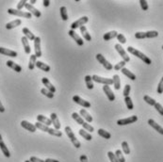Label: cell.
Listing matches in <instances>:
<instances>
[{
  "label": "cell",
  "mask_w": 163,
  "mask_h": 162,
  "mask_svg": "<svg viewBox=\"0 0 163 162\" xmlns=\"http://www.w3.org/2000/svg\"><path fill=\"white\" fill-rule=\"evenodd\" d=\"M127 51H128L130 54H132L133 56H135V57H137V58H139L140 59H142L145 64L150 65V64L152 63V60L147 57V56H145L143 53H142L140 51H139V50H137L136 48H133L132 46H128V47H127Z\"/></svg>",
  "instance_id": "6da1fadb"
},
{
  "label": "cell",
  "mask_w": 163,
  "mask_h": 162,
  "mask_svg": "<svg viewBox=\"0 0 163 162\" xmlns=\"http://www.w3.org/2000/svg\"><path fill=\"white\" fill-rule=\"evenodd\" d=\"M65 133H66V135L68 136V138L70 139V141H71V142L73 143V145L75 147V148H80L81 146V143L80 141H78V139L75 138V134L72 130V128L70 127V126H66L65 127Z\"/></svg>",
  "instance_id": "7a4b0ae2"
},
{
  "label": "cell",
  "mask_w": 163,
  "mask_h": 162,
  "mask_svg": "<svg viewBox=\"0 0 163 162\" xmlns=\"http://www.w3.org/2000/svg\"><path fill=\"white\" fill-rule=\"evenodd\" d=\"M8 13L12 14V15H15V16H19V17H22V18H26V19L32 18V15L29 12H23V10H18L15 9H9Z\"/></svg>",
  "instance_id": "3957f363"
},
{
  "label": "cell",
  "mask_w": 163,
  "mask_h": 162,
  "mask_svg": "<svg viewBox=\"0 0 163 162\" xmlns=\"http://www.w3.org/2000/svg\"><path fill=\"white\" fill-rule=\"evenodd\" d=\"M91 79L92 81H94L96 83H100V84H104V85H112L113 84V81H112V78H107V77H102L99 76L97 75H94L91 76Z\"/></svg>",
  "instance_id": "277c9868"
},
{
  "label": "cell",
  "mask_w": 163,
  "mask_h": 162,
  "mask_svg": "<svg viewBox=\"0 0 163 162\" xmlns=\"http://www.w3.org/2000/svg\"><path fill=\"white\" fill-rule=\"evenodd\" d=\"M96 59L98 60V62L99 63H101L103 66H104V68L106 69V70H107V71H110V70H112L113 69V66H112V64L111 63H110L106 59V58L103 56L102 54H97L96 56Z\"/></svg>",
  "instance_id": "5b68a950"
},
{
  "label": "cell",
  "mask_w": 163,
  "mask_h": 162,
  "mask_svg": "<svg viewBox=\"0 0 163 162\" xmlns=\"http://www.w3.org/2000/svg\"><path fill=\"white\" fill-rule=\"evenodd\" d=\"M88 21H89L88 16H83V17L79 18L78 20H77L75 22H74V23L71 24V29H72V30H75V29H78V27L82 26H84L85 24L88 23Z\"/></svg>",
  "instance_id": "8992f818"
},
{
  "label": "cell",
  "mask_w": 163,
  "mask_h": 162,
  "mask_svg": "<svg viewBox=\"0 0 163 162\" xmlns=\"http://www.w3.org/2000/svg\"><path fill=\"white\" fill-rule=\"evenodd\" d=\"M115 49H116V51L119 53V55L121 56V57L123 58V60L124 61H126V62H129L130 61V58H129V56L127 55V53L126 52V50H124L122 45L120 43H117L115 44Z\"/></svg>",
  "instance_id": "52a82bcc"
},
{
  "label": "cell",
  "mask_w": 163,
  "mask_h": 162,
  "mask_svg": "<svg viewBox=\"0 0 163 162\" xmlns=\"http://www.w3.org/2000/svg\"><path fill=\"white\" fill-rule=\"evenodd\" d=\"M138 121V117L136 115L130 116L128 118H124V119H120L117 121V125H127L130 124H133V122Z\"/></svg>",
  "instance_id": "ba28073f"
},
{
  "label": "cell",
  "mask_w": 163,
  "mask_h": 162,
  "mask_svg": "<svg viewBox=\"0 0 163 162\" xmlns=\"http://www.w3.org/2000/svg\"><path fill=\"white\" fill-rule=\"evenodd\" d=\"M73 101L75 103H77V105L81 106V107H83L84 108H91V103L89 101H86V100L82 99L80 96L78 95H75L73 96Z\"/></svg>",
  "instance_id": "9c48e42d"
},
{
  "label": "cell",
  "mask_w": 163,
  "mask_h": 162,
  "mask_svg": "<svg viewBox=\"0 0 163 162\" xmlns=\"http://www.w3.org/2000/svg\"><path fill=\"white\" fill-rule=\"evenodd\" d=\"M68 34H69V36L71 37L75 43H77V45L82 46L83 44H84V42H83V40H82V38H80V36H79L75 30H72V29H71V30H70V31L68 32Z\"/></svg>",
  "instance_id": "30bf717a"
},
{
  "label": "cell",
  "mask_w": 163,
  "mask_h": 162,
  "mask_svg": "<svg viewBox=\"0 0 163 162\" xmlns=\"http://www.w3.org/2000/svg\"><path fill=\"white\" fill-rule=\"evenodd\" d=\"M34 51L35 56L37 58L42 57V49H41V38L36 37L34 40Z\"/></svg>",
  "instance_id": "8fae6325"
},
{
  "label": "cell",
  "mask_w": 163,
  "mask_h": 162,
  "mask_svg": "<svg viewBox=\"0 0 163 162\" xmlns=\"http://www.w3.org/2000/svg\"><path fill=\"white\" fill-rule=\"evenodd\" d=\"M26 9L29 10V12L31 14V15H34L35 17H37V18H39V17H41L42 16V13H41V12L39 10H37L36 8H34L32 5H30L29 3H26Z\"/></svg>",
  "instance_id": "7c38bea8"
},
{
  "label": "cell",
  "mask_w": 163,
  "mask_h": 162,
  "mask_svg": "<svg viewBox=\"0 0 163 162\" xmlns=\"http://www.w3.org/2000/svg\"><path fill=\"white\" fill-rule=\"evenodd\" d=\"M21 126L23 127V128H25L26 130H28L29 132H32V133H34L37 130L35 125L31 124V122H29L28 121H25V120L21 122Z\"/></svg>",
  "instance_id": "4fadbf2b"
},
{
  "label": "cell",
  "mask_w": 163,
  "mask_h": 162,
  "mask_svg": "<svg viewBox=\"0 0 163 162\" xmlns=\"http://www.w3.org/2000/svg\"><path fill=\"white\" fill-rule=\"evenodd\" d=\"M42 84L45 86V89L46 90H48L49 92H51L52 93H55L56 92V88L53 86L52 83L48 80V78L46 77H42Z\"/></svg>",
  "instance_id": "5bb4252c"
},
{
  "label": "cell",
  "mask_w": 163,
  "mask_h": 162,
  "mask_svg": "<svg viewBox=\"0 0 163 162\" xmlns=\"http://www.w3.org/2000/svg\"><path fill=\"white\" fill-rule=\"evenodd\" d=\"M0 54L3 56H8V57H12V58H16L17 57V52L13 51V50H10L8 48H4V47H0Z\"/></svg>",
  "instance_id": "9a60e30c"
},
{
  "label": "cell",
  "mask_w": 163,
  "mask_h": 162,
  "mask_svg": "<svg viewBox=\"0 0 163 162\" xmlns=\"http://www.w3.org/2000/svg\"><path fill=\"white\" fill-rule=\"evenodd\" d=\"M103 91H104V92L106 93V95H107V99L110 100V102H112V101H114V100H115V95H114L113 92L110 90V86L104 85V86H103Z\"/></svg>",
  "instance_id": "2e32d148"
},
{
  "label": "cell",
  "mask_w": 163,
  "mask_h": 162,
  "mask_svg": "<svg viewBox=\"0 0 163 162\" xmlns=\"http://www.w3.org/2000/svg\"><path fill=\"white\" fill-rule=\"evenodd\" d=\"M50 120H51L52 125H54V127H55V129H57V130L61 129V122H59V120L58 118V115L55 112L51 113V115H50Z\"/></svg>",
  "instance_id": "e0dca14e"
},
{
  "label": "cell",
  "mask_w": 163,
  "mask_h": 162,
  "mask_svg": "<svg viewBox=\"0 0 163 162\" xmlns=\"http://www.w3.org/2000/svg\"><path fill=\"white\" fill-rule=\"evenodd\" d=\"M0 149H1L2 153L4 154V155L6 156V158H10V153L8 147L6 146V144H5V142L3 141L1 134H0Z\"/></svg>",
  "instance_id": "ac0fdd59"
},
{
  "label": "cell",
  "mask_w": 163,
  "mask_h": 162,
  "mask_svg": "<svg viewBox=\"0 0 163 162\" xmlns=\"http://www.w3.org/2000/svg\"><path fill=\"white\" fill-rule=\"evenodd\" d=\"M148 125H149L151 127H153L156 132H159V134L163 135V127L160 126L159 124H156V122L153 119H149V120H148Z\"/></svg>",
  "instance_id": "d6986e66"
},
{
  "label": "cell",
  "mask_w": 163,
  "mask_h": 162,
  "mask_svg": "<svg viewBox=\"0 0 163 162\" xmlns=\"http://www.w3.org/2000/svg\"><path fill=\"white\" fill-rule=\"evenodd\" d=\"M21 42H22V44H23V46H24L25 53L29 55L30 52H31V48H30V45H29V40L25 36H23V37H22V39H21Z\"/></svg>",
  "instance_id": "ffe728a7"
},
{
  "label": "cell",
  "mask_w": 163,
  "mask_h": 162,
  "mask_svg": "<svg viewBox=\"0 0 163 162\" xmlns=\"http://www.w3.org/2000/svg\"><path fill=\"white\" fill-rule=\"evenodd\" d=\"M22 24V20L21 19H16V20H13L12 22H10V23L6 24V29H15V27L19 26L20 25Z\"/></svg>",
  "instance_id": "44dd1931"
},
{
  "label": "cell",
  "mask_w": 163,
  "mask_h": 162,
  "mask_svg": "<svg viewBox=\"0 0 163 162\" xmlns=\"http://www.w3.org/2000/svg\"><path fill=\"white\" fill-rule=\"evenodd\" d=\"M79 115H80L81 117H82L83 120H85L87 122H91L92 121H94V119H92V117L91 116V114H90L86 109H84V108L80 110Z\"/></svg>",
  "instance_id": "7402d4cb"
},
{
  "label": "cell",
  "mask_w": 163,
  "mask_h": 162,
  "mask_svg": "<svg viewBox=\"0 0 163 162\" xmlns=\"http://www.w3.org/2000/svg\"><path fill=\"white\" fill-rule=\"evenodd\" d=\"M6 64H7L8 67H10V69H12L15 72H17V73H21L22 72V67L20 65H18L17 63L13 62L12 60H8L6 62Z\"/></svg>",
  "instance_id": "603a6c76"
},
{
  "label": "cell",
  "mask_w": 163,
  "mask_h": 162,
  "mask_svg": "<svg viewBox=\"0 0 163 162\" xmlns=\"http://www.w3.org/2000/svg\"><path fill=\"white\" fill-rule=\"evenodd\" d=\"M37 121L39 122H41V124H43V125H47V126H49V125L52 124V122H51V120H50L49 118H47V117L43 116V115H42V114H40V115H38V116H37Z\"/></svg>",
  "instance_id": "cb8c5ba5"
},
{
  "label": "cell",
  "mask_w": 163,
  "mask_h": 162,
  "mask_svg": "<svg viewBox=\"0 0 163 162\" xmlns=\"http://www.w3.org/2000/svg\"><path fill=\"white\" fill-rule=\"evenodd\" d=\"M22 32L24 33V36L28 39V40H30V41H34L35 40V38H36L35 35L28 29V27H24V29H22Z\"/></svg>",
  "instance_id": "d4e9b609"
},
{
  "label": "cell",
  "mask_w": 163,
  "mask_h": 162,
  "mask_svg": "<svg viewBox=\"0 0 163 162\" xmlns=\"http://www.w3.org/2000/svg\"><path fill=\"white\" fill-rule=\"evenodd\" d=\"M37 68H39L40 70H42V71H43V72H49L50 71V66L49 65H47V64H45V63H43V62H42V61H40V60H37L36 61V65H35Z\"/></svg>",
  "instance_id": "484cf974"
},
{
  "label": "cell",
  "mask_w": 163,
  "mask_h": 162,
  "mask_svg": "<svg viewBox=\"0 0 163 162\" xmlns=\"http://www.w3.org/2000/svg\"><path fill=\"white\" fill-rule=\"evenodd\" d=\"M117 35H118V32L115 30H112V31L105 33V35L103 36V39H104V41H110L112 39L116 38Z\"/></svg>",
  "instance_id": "4316f807"
},
{
  "label": "cell",
  "mask_w": 163,
  "mask_h": 162,
  "mask_svg": "<svg viewBox=\"0 0 163 162\" xmlns=\"http://www.w3.org/2000/svg\"><path fill=\"white\" fill-rule=\"evenodd\" d=\"M80 33L82 34L83 38L85 39L86 41H88V42H91V36L90 35V33L88 32V30H87L85 26H80Z\"/></svg>",
  "instance_id": "83f0119b"
},
{
  "label": "cell",
  "mask_w": 163,
  "mask_h": 162,
  "mask_svg": "<svg viewBox=\"0 0 163 162\" xmlns=\"http://www.w3.org/2000/svg\"><path fill=\"white\" fill-rule=\"evenodd\" d=\"M112 81H113V85H114V89L117 91H119L121 89V79L120 76L118 75H114L112 77Z\"/></svg>",
  "instance_id": "f1b7e54d"
},
{
  "label": "cell",
  "mask_w": 163,
  "mask_h": 162,
  "mask_svg": "<svg viewBox=\"0 0 163 162\" xmlns=\"http://www.w3.org/2000/svg\"><path fill=\"white\" fill-rule=\"evenodd\" d=\"M121 72L123 73V74L126 76H127L129 79H131V80H135L136 79V76L133 74L132 72H130L128 69H126V67H124V68H123L122 70H121Z\"/></svg>",
  "instance_id": "f546056e"
},
{
  "label": "cell",
  "mask_w": 163,
  "mask_h": 162,
  "mask_svg": "<svg viewBox=\"0 0 163 162\" xmlns=\"http://www.w3.org/2000/svg\"><path fill=\"white\" fill-rule=\"evenodd\" d=\"M98 135L100 137H102L103 139H110L111 138V135H110V132H107L104 129H102V128H100V129H98Z\"/></svg>",
  "instance_id": "4dcf8cb0"
},
{
  "label": "cell",
  "mask_w": 163,
  "mask_h": 162,
  "mask_svg": "<svg viewBox=\"0 0 163 162\" xmlns=\"http://www.w3.org/2000/svg\"><path fill=\"white\" fill-rule=\"evenodd\" d=\"M78 133H79V135L81 136V137H83L86 141H91L92 139V136L91 135L90 133H88L87 131H85L84 129H80L79 131H78Z\"/></svg>",
  "instance_id": "1f68e13d"
},
{
  "label": "cell",
  "mask_w": 163,
  "mask_h": 162,
  "mask_svg": "<svg viewBox=\"0 0 163 162\" xmlns=\"http://www.w3.org/2000/svg\"><path fill=\"white\" fill-rule=\"evenodd\" d=\"M72 117H73V119L77 122L78 125H82L84 122H85V121L83 120V118L81 117L78 113H77V112H74L73 114H72Z\"/></svg>",
  "instance_id": "d6a6232c"
},
{
  "label": "cell",
  "mask_w": 163,
  "mask_h": 162,
  "mask_svg": "<svg viewBox=\"0 0 163 162\" xmlns=\"http://www.w3.org/2000/svg\"><path fill=\"white\" fill-rule=\"evenodd\" d=\"M85 82H86V86L89 90H92L94 89V81L91 79V76H85Z\"/></svg>",
  "instance_id": "836d02e7"
},
{
  "label": "cell",
  "mask_w": 163,
  "mask_h": 162,
  "mask_svg": "<svg viewBox=\"0 0 163 162\" xmlns=\"http://www.w3.org/2000/svg\"><path fill=\"white\" fill-rule=\"evenodd\" d=\"M36 61H37V57L35 55H31L30 59H29V70H33L35 68Z\"/></svg>",
  "instance_id": "e575fe53"
},
{
  "label": "cell",
  "mask_w": 163,
  "mask_h": 162,
  "mask_svg": "<svg viewBox=\"0 0 163 162\" xmlns=\"http://www.w3.org/2000/svg\"><path fill=\"white\" fill-rule=\"evenodd\" d=\"M48 134H50L52 136H55V137H58V138H61L62 136V132L59 131V130H57L55 128H49V130L47 132Z\"/></svg>",
  "instance_id": "d590c367"
},
{
  "label": "cell",
  "mask_w": 163,
  "mask_h": 162,
  "mask_svg": "<svg viewBox=\"0 0 163 162\" xmlns=\"http://www.w3.org/2000/svg\"><path fill=\"white\" fill-rule=\"evenodd\" d=\"M35 126H36L37 129H40L43 132H48V130H49V126H47V125H43V124H41V122H36Z\"/></svg>",
  "instance_id": "8d00e7d4"
},
{
  "label": "cell",
  "mask_w": 163,
  "mask_h": 162,
  "mask_svg": "<svg viewBox=\"0 0 163 162\" xmlns=\"http://www.w3.org/2000/svg\"><path fill=\"white\" fill-rule=\"evenodd\" d=\"M114 154H115V156H116V158L118 159L119 162H126V158H124L123 152L121 150H117Z\"/></svg>",
  "instance_id": "74e56055"
},
{
  "label": "cell",
  "mask_w": 163,
  "mask_h": 162,
  "mask_svg": "<svg viewBox=\"0 0 163 162\" xmlns=\"http://www.w3.org/2000/svg\"><path fill=\"white\" fill-rule=\"evenodd\" d=\"M59 12H61V19L63 21H67L68 20V13H67L66 8H65V7H61V9H59Z\"/></svg>",
  "instance_id": "f35d334b"
},
{
  "label": "cell",
  "mask_w": 163,
  "mask_h": 162,
  "mask_svg": "<svg viewBox=\"0 0 163 162\" xmlns=\"http://www.w3.org/2000/svg\"><path fill=\"white\" fill-rule=\"evenodd\" d=\"M124 102H126V108L131 110L134 108V105H133V102H132V99L130 98V96H127V97H124Z\"/></svg>",
  "instance_id": "ab89813d"
},
{
  "label": "cell",
  "mask_w": 163,
  "mask_h": 162,
  "mask_svg": "<svg viewBox=\"0 0 163 162\" xmlns=\"http://www.w3.org/2000/svg\"><path fill=\"white\" fill-rule=\"evenodd\" d=\"M159 36V32L156 31V30H150L145 32V37L148 38V39H152V38H156Z\"/></svg>",
  "instance_id": "60d3db41"
},
{
  "label": "cell",
  "mask_w": 163,
  "mask_h": 162,
  "mask_svg": "<svg viewBox=\"0 0 163 162\" xmlns=\"http://www.w3.org/2000/svg\"><path fill=\"white\" fill-rule=\"evenodd\" d=\"M41 93H42L45 96H46L47 98H50V99H52V98L54 97V93H52L51 92H49L48 90H46L45 88H42V90H41Z\"/></svg>",
  "instance_id": "b9f144b4"
},
{
  "label": "cell",
  "mask_w": 163,
  "mask_h": 162,
  "mask_svg": "<svg viewBox=\"0 0 163 162\" xmlns=\"http://www.w3.org/2000/svg\"><path fill=\"white\" fill-rule=\"evenodd\" d=\"M143 100L144 101L147 103L148 105H150V106H155L156 105V100L155 99H153V98H151L150 96H148V95H144L143 96Z\"/></svg>",
  "instance_id": "7bdbcfd3"
},
{
  "label": "cell",
  "mask_w": 163,
  "mask_h": 162,
  "mask_svg": "<svg viewBox=\"0 0 163 162\" xmlns=\"http://www.w3.org/2000/svg\"><path fill=\"white\" fill-rule=\"evenodd\" d=\"M122 149H123V152L126 155H129L130 154V148H129L128 143L126 141H123L122 142Z\"/></svg>",
  "instance_id": "ee69618b"
},
{
  "label": "cell",
  "mask_w": 163,
  "mask_h": 162,
  "mask_svg": "<svg viewBox=\"0 0 163 162\" xmlns=\"http://www.w3.org/2000/svg\"><path fill=\"white\" fill-rule=\"evenodd\" d=\"M126 61H124V60H122V61H120V62H118L115 66L113 67L114 68V70L115 71H119V70H122L123 68H124V66H126Z\"/></svg>",
  "instance_id": "f6af8a7d"
},
{
  "label": "cell",
  "mask_w": 163,
  "mask_h": 162,
  "mask_svg": "<svg viewBox=\"0 0 163 162\" xmlns=\"http://www.w3.org/2000/svg\"><path fill=\"white\" fill-rule=\"evenodd\" d=\"M82 127H83V129L85 130V131H87V132H94V126H91L90 124H88V122H84V124L82 125Z\"/></svg>",
  "instance_id": "bcb514c9"
},
{
  "label": "cell",
  "mask_w": 163,
  "mask_h": 162,
  "mask_svg": "<svg viewBox=\"0 0 163 162\" xmlns=\"http://www.w3.org/2000/svg\"><path fill=\"white\" fill-rule=\"evenodd\" d=\"M130 91H131V86L128 85V84H126V87H124V92H123L124 96V97L129 96Z\"/></svg>",
  "instance_id": "7dc6e473"
},
{
  "label": "cell",
  "mask_w": 163,
  "mask_h": 162,
  "mask_svg": "<svg viewBox=\"0 0 163 162\" xmlns=\"http://www.w3.org/2000/svg\"><path fill=\"white\" fill-rule=\"evenodd\" d=\"M107 156H108V158H110V162H119L118 159L116 158L115 154L112 153L111 151H110V152H107Z\"/></svg>",
  "instance_id": "c3c4849f"
},
{
  "label": "cell",
  "mask_w": 163,
  "mask_h": 162,
  "mask_svg": "<svg viewBox=\"0 0 163 162\" xmlns=\"http://www.w3.org/2000/svg\"><path fill=\"white\" fill-rule=\"evenodd\" d=\"M140 8L143 9V10H148V3L146 0H140Z\"/></svg>",
  "instance_id": "681fc988"
},
{
  "label": "cell",
  "mask_w": 163,
  "mask_h": 162,
  "mask_svg": "<svg viewBox=\"0 0 163 162\" xmlns=\"http://www.w3.org/2000/svg\"><path fill=\"white\" fill-rule=\"evenodd\" d=\"M117 40H118V42L120 43V44H124V43H126V37H124L123 34H118L117 35Z\"/></svg>",
  "instance_id": "f907efd6"
},
{
  "label": "cell",
  "mask_w": 163,
  "mask_h": 162,
  "mask_svg": "<svg viewBox=\"0 0 163 162\" xmlns=\"http://www.w3.org/2000/svg\"><path fill=\"white\" fill-rule=\"evenodd\" d=\"M155 108L156 109V111L159 112L161 116H163V107L159 104V103H156V105L154 106Z\"/></svg>",
  "instance_id": "816d5d0a"
},
{
  "label": "cell",
  "mask_w": 163,
  "mask_h": 162,
  "mask_svg": "<svg viewBox=\"0 0 163 162\" xmlns=\"http://www.w3.org/2000/svg\"><path fill=\"white\" fill-rule=\"evenodd\" d=\"M156 92H157V93H159V94L163 93V76H162L161 80H160L159 83V86H157V90H156Z\"/></svg>",
  "instance_id": "f5cc1de1"
},
{
  "label": "cell",
  "mask_w": 163,
  "mask_h": 162,
  "mask_svg": "<svg viewBox=\"0 0 163 162\" xmlns=\"http://www.w3.org/2000/svg\"><path fill=\"white\" fill-rule=\"evenodd\" d=\"M135 38L136 39H139V40L146 39V37H145V32H137V33H135Z\"/></svg>",
  "instance_id": "db71d44e"
},
{
  "label": "cell",
  "mask_w": 163,
  "mask_h": 162,
  "mask_svg": "<svg viewBox=\"0 0 163 162\" xmlns=\"http://www.w3.org/2000/svg\"><path fill=\"white\" fill-rule=\"evenodd\" d=\"M26 3H28V2H26V0H22V1H19L18 4H17V9H16V10H21L24 7H26Z\"/></svg>",
  "instance_id": "11a10c76"
},
{
  "label": "cell",
  "mask_w": 163,
  "mask_h": 162,
  "mask_svg": "<svg viewBox=\"0 0 163 162\" xmlns=\"http://www.w3.org/2000/svg\"><path fill=\"white\" fill-rule=\"evenodd\" d=\"M30 162H45V160H42L41 158H36V156H31V158H29Z\"/></svg>",
  "instance_id": "9f6ffc18"
},
{
  "label": "cell",
  "mask_w": 163,
  "mask_h": 162,
  "mask_svg": "<svg viewBox=\"0 0 163 162\" xmlns=\"http://www.w3.org/2000/svg\"><path fill=\"white\" fill-rule=\"evenodd\" d=\"M42 5H43V6H45V7H49V5H50V1H49V0H43V1H42Z\"/></svg>",
  "instance_id": "6f0895ef"
},
{
  "label": "cell",
  "mask_w": 163,
  "mask_h": 162,
  "mask_svg": "<svg viewBox=\"0 0 163 162\" xmlns=\"http://www.w3.org/2000/svg\"><path fill=\"white\" fill-rule=\"evenodd\" d=\"M45 162H59V161L57 159H53V158H46L45 160Z\"/></svg>",
  "instance_id": "680465c9"
},
{
  "label": "cell",
  "mask_w": 163,
  "mask_h": 162,
  "mask_svg": "<svg viewBox=\"0 0 163 162\" xmlns=\"http://www.w3.org/2000/svg\"><path fill=\"white\" fill-rule=\"evenodd\" d=\"M4 111H5V108H4V106L2 105L1 101H0V112H1V113H3Z\"/></svg>",
  "instance_id": "91938a15"
},
{
  "label": "cell",
  "mask_w": 163,
  "mask_h": 162,
  "mask_svg": "<svg viewBox=\"0 0 163 162\" xmlns=\"http://www.w3.org/2000/svg\"><path fill=\"white\" fill-rule=\"evenodd\" d=\"M35 3H36V0H30L29 1V4L32 5V6H33V4H35Z\"/></svg>",
  "instance_id": "94428289"
},
{
  "label": "cell",
  "mask_w": 163,
  "mask_h": 162,
  "mask_svg": "<svg viewBox=\"0 0 163 162\" xmlns=\"http://www.w3.org/2000/svg\"><path fill=\"white\" fill-rule=\"evenodd\" d=\"M25 162H30V160H26Z\"/></svg>",
  "instance_id": "6125c7cd"
},
{
  "label": "cell",
  "mask_w": 163,
  "mask_h": 162,
  "mask_svg": "<svg viewBox=\"0 0 163 162\" xmlns=\"http://www.w3.org/2000/svg\"><path fill=\"white\" fill-rule=\"evenodd\" d=\"M162 49H163V45H162Z\"/></svg>",
  "instance_id": "be15d7a7"
}]
</instances>
